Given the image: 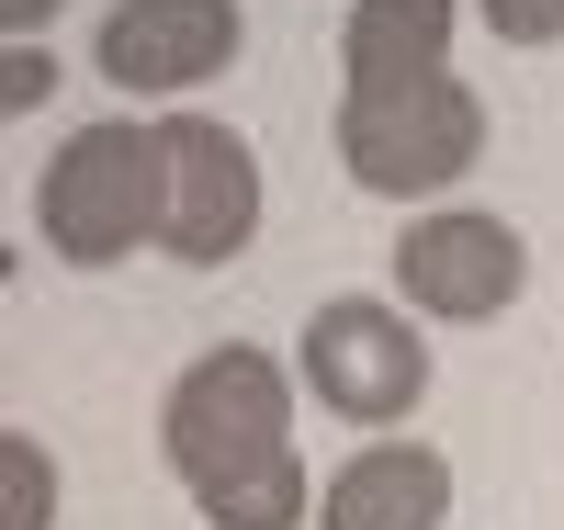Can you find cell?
<instances>
[{"label":"cell","mask_w":564,"mask_h":530,"mask_svg":"<svg viewBox=\"0 0 564 530\" xmlns=\"http://www.w3.org/2000/svg\"><path fill=\"white\" fill-rule=\"evenodd\" d=\"M159 452L193 497L238 486V474L294 452V372L249 339H215L204 361H181V383L159 396Z\"/></svg>","instance_id":"obj_1"},{"label":"cell","mask_w":564,"mask_h":530,"mask_svg":"<svg viewBox=\"0 0 564 530\" xmlns=\"http://www.w3.org/2000/svg\"><path fill=\"white\" fill-rule=\"evenodd\" d=\"M486 159V102L475 79H395V90H339V170L384 204H441Z\"/></svg>","instance_id":"obj_2"},{"label":"cell","mask_w":564,"mask_h":530,"mask_svg":"<svg viewBox=\"0 0 564 530\" xmlns=\"http://www.w3.org/2000/svg\"><path fill=\"white\" fill-rule=\"evenodd\" d=\"M34 226L68 271L159 249V125H79L34 181Z\"/></svg>","instance_id":"obj_3"},{"label":"cell","mask_w":564,"mask_h":530,"mask_svg":"<svg viewBox=\"0 0 564 530\" xmlns=\"http://www.w3.org/2000/svg\"><path fill=\"white\" fill-rule=\"evenodd\" d=\"M294 383L384 441L395 418H417V396H430V339H417V316L384 305V294H327L305 316V350H294Z\"/></svg>","instance_id":"obj_4"},{"label":"cell","mask_w":564,"mask_h":530,"mask_svg":"<svg viewBox=\"0 0 564 530\" xmlns=\"http://www.w3.org/2000/svg\"><path fill=\"white\" fill-rule=\"evenodd\" d=\"M531 294V237L486 204H417L395 237V305L430 327H486Z\"/></svg>","instance_id":"obj_5"},{"label":"cell","mask_w":564,"mask_h":530,"mask_svg":"<svg viewBox=\"0 0 564 530\" xmlns=\"http://www.w3.org/2000/svg\"><path fill=\"white\" fill-rule=\"evenodd\" d=\"M260 237V159L238 125L170 113L159 125V249L181 271H226Z\"/></svg>","instance_id":"obj_6"},{"label":"cell","mask_w":564,"mask_h":530,"mask_svg":"<svg viewBox=\"0 0 564 530\" xmlns=\"http://www.w3.org/2000/svg\"><path fill=\"white\" fill-rule=\"evenodd\" d=\"M238 45H249L238 0H113L102 34H90V68L135 102H181V90L238 68Z\"/></svg>","instance_id":"obj_7"},{"label":"cell","mask_w":564,"mask_h":530,"mask_svg":"<svg viewBox=\"0 0 564 530\" xmlns=\"http://www.w3.org/2000/svg\"><path fill=\"white\" fill-rule=\"evenodd\" d=\"M441 519H452V463L430 441H395V429L316 486V530H441Z\"/></svg>","instance_id":"obj_8"},{"label":"cell","mask_w":564,"mask_h":530,"mask_svg":"<svg viewBox=\"0 0 564 530\" xmlns=\"http://www.w3.org/2000/svg\"><path fill=\"white\" fill-rule=\"evenodd\" d=\"M339 68H350V90L441 79V68H452V0H350V23H339Z\"/></svg>","instance_id":"obj_9"},{"label":"cell","mask_w":564,"mask_h":530,"mask_svg":"<svg viewBox=\"0 0 564 530\" xmlns=\"http://www.w3.org/2000/svg\"><path fill=\"white\" fill-rule=\"evenodd\" d=\"M215 530H294V519H316V486H305V463L282 452V463H260V474H238V486H215V497H193Z\"/></svg>","instance_id":"obj_10"},{"label":"cell","mask_w":564,"mask_h":530,"mask_svg":"<svg viewBox=\"0 0 564 530\" xmlns=\"http://www.w3.org/2000/svg\"><path fill=\"white\" fill-rule=\"evenodd\" d=\"M0 530H57V463L23 429H0Z\"/></svg>","instance_id":"obj_11"},{"label":"cell","mask_w":564,"mask_h":530,"mask_svg":"<svg viewBox=\"0 0 564 530\" xmlns=\"http://www.w3.org/2000/svg\"><path fill=\"white\" fill-rule=\"evenodd\" d=\"M497 45H564V0H475Z\"/></svg>","instance_id":"obj_12"},{"label":"cell","mask_w":564,"mask_h":530,"mask_svg":"<svg viewBox=\"0 0 564 530\" xmlns=\"http://www.w3.org/2000/svg\"><path fill=\"white\" fill-rule=\"evenodd\" d=\"M45 90H57V57H45V45H0V125L34 113Z\"/></svg>","instance_id":"obj_13"},{"label":"cell","mask_w":564,"mask_h":530,"mask_svg":"<svg viewBox=\"0 0 564 530\" xmlns=\"http://www.w3.org/2000/svg\"><path fill=\"white\" fill-rule=\"evenodd\" d=\"M57 12H68V0H0V45H34Z\"/></svg>","instance_id":"obj_14"}]
</instances>
